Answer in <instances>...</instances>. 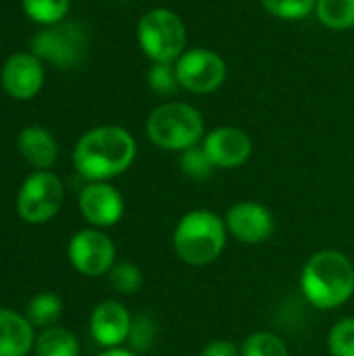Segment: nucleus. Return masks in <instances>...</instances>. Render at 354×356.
<instances>
[{
  "instance_id": "1",
  "label": "nucleus",
  "mask_w": 354,
  "mask_h": 356,
  "mask_svg": "<svg viewBox=\"0 0 354 356\" xmlns=\"http://www.w3.org/2000/svg\"><path fill=\"white\" fill-rule=\"evenodd\" d=\"M136 140L119 125H98L86 131L73 148L75 171L88 181H108L136 161Z\"/></svg>"
},
{
  "instance_id": "2",
  "label": "nucleus",
  "mask_w": 354,
  "mask_h": 356,
  "mask_svg": "<svg viewBox=\"0 0 354 356\" xmlns=\"http://www.w3.org/2000/svg\"><path fill=\"white\" fill-rule=\"evenodd\" d=\"M300 290L307 302L317 311L344 307L354 294L353 261L334 248L317 250L303 265Z\"/></svg>"
},
{
  "instance_id": "3",
  "label": "nucleus",
  "mask_w": 354,
  "mask_h": 356,
  "mask_svg": "<svg viewBox=\"0 0 354 356\" xmlns=\"http://www.w3.org/2000/svg\"><path fill=\"white\" fill-rule=\"evenodd\" d=\"M225 219L207 209H194L179 217L173 229V252L190 267H207L215 263L227 244Z\"/></svg>"
},
{
  "instance_id": "4",
  "label": "nucleus",
  "mask_w": 354,
  "mask_h": 356,
  "mask_svg": "<svg viewBox=\"0 0 354 356\" xmlns=\"http://www.w3.org/2000/svg\"><path fill=\"white\" fill-rule=\"evenodd\" d=\"M146 136L161 150L184 152L204 140V119L186 102H165L148 115Z\"/></svg>"
},
{
  "instance_id": "5",
  "label": "nucleus",
  "mask_w": 354,
  "mask_h": 356,
  "mask_svg": "<svg viewBox=\"0 0 354 356\" xmlns=\"http://www.w3.org/2000/svg\"><path fill=\"white\" fill-rule=\"evenodd\" d=\"M138 42L152 63H175L186 52V25L171 8H152L138 23Z\"/></svg>"
},
{
  "instance_id": "6",
  "label": "nucleus",
  "mask_w": 354,
  "mask_h": 356,
  "mask_svg": "<svg viewBox=\"0 0 354 356\" xmlns=\"http://www.w3.org/2000/svg\"><path fill=\"white\" fill-rule=\"evenodd\" d=\"M88 50V33L75 21H61L44 27L31 40V52L44 63L61 69H73L81 65Z\"/></svg>"
},
{
  "instance_id": "7",
  "label": "nucleus",
  "mask_w": 354,
  "mask_h": 356,
  "mask_svg": "<svg viewBox=\"0 0 354 356\" xmlns=\"http://www.w3.org/2000/svg\"><path fill=\"white\" fill-rule=\"evenodd\" d=\"M63 198H65V190L54 173L33 171L23 179L19 188L17 213L25 223L42 225L61 211Z\"/></svg>"
},
{
  "instance_id": "8",
  "label": "nucleus",
  "mask_w": 354,
  "mask_h": 356,
  "mask_svg": "<svg viewBox=\"0 0 354 356\" xmlns=\"http://www.w3.org/2000/svg\"><path fill=\"white\" fill-rule=\"evenodd\" d=\"M67 257L77 273L86 277H100L115 267L117 248L102 229L88 227L69 240Z\"/></svg>"
},
{
  "instance_id": "9",
  "label": "nucleus",
  "mask_w": 354,
  "mask_h": 356,
  "mask_svg": "<svg viewBox=\"0 0 354 356\" xmlns=\"http://www.w3.org/2000/svg\"><path fill=\"white\" fill-rule=\"evenodd\" d=\"M179 86L192 94H211L227 77L225 60L209 48H190L175 60Z\"/></svg>"
},
{
  "instance_id": "10",
  "label": "nucleus",
  "mask_w": 354,
  "mask_h": 356,
  "mask_svg": "<svg viewBox=\"0 0 354 356\" xmlns=\"http://www.w3.org/2000/svg\"><path fill=\"white\" fill-rule=\"evenodd\" d=\"M223 219L230 236L248 246L265 244L275 232L273 213L265 204L255 200H242L232 204Z\"/></svg>"
},
{
  "instance_id": "11",
  "label": "nucleus",
  "mask_w": 354,
  "mask_h": 356,
  "mask_svg": "<svg viewBox=\"0 0 354 356\" xmlns=\"http://www.w3.org/2000/svg\"><path fill=\"white\" fill-rule=\"evenodd\" d=\"M79 211L81 217L98 229L117 225L123 219L125 202L121 192L108 181H90L79 192Z\"/></svg>"
},
{
  "instance_id": "12",
  "label": "nucleus",
  "mask_w": 354,
  "mask_h": 356,
  "mask_svg": "<svg viewBox=\"0 0 354 356\" xmlns=\"http://www.w3.org/2000/svg\"><path fill=\"white\" fill-rule=\"evenodd\" d=\"M202 148L215 169H238L252 156L250 136L234 125H223L209 131L202 140Z\"/></svg>"
},
{
  "instance_id": "13",
  "label": "nucleus",
  "mask_w": 354,
  "mask_h": 356,
  "mask_svg": "<svg viewBox=\"0 0 354 356\" xmlns=\"http://www.w3.org/2000/svg\"><path fill=\"white\" fill-rule=\"evenodd\" d=\"M0 81L10 98L29 100L44 86V65L33 52H17L2 65Z\"/></svg>"
},
{
  "instance_id": "14",
  "label": "nucleus",
  "mask_w": 354,
  "mask_h": 356,
  "mask_svg": "<svg viewBox=\"0 0 354 356\" xmlns=\"http://www.w3.org/2000/svg\"><path fill=\"white\" fill-rule=\"evenodd\" d=\"M134 317L117 300H104L94 307L90 315V336L98 346L119 348L127 342Z\"/></svg>"
},
{
  "instance_id": "15",
  "label": "nucleus",
  "mask_w": 354,
  "mask_h": 356,
  "mask_svg": "<svg viewBox=\"0 0 354 356\" xmlns=\"http://www.w3.org/2000/svg\"><path fill=\"white\" fill-rule=\"evenodd\" d=\"M19 152L25 159L27 165H31L35 171H50V167L58 159V144L54 136L40 127V125H29L19 134Z\"/></svg>"
},
{
  "instance_id": "16",
  "label": "nucleus",
  "mask_w": 354,
  "mask_h": 356,
  "mask_svg": "<svg viewBox=\"0 0 354 356\" xmlns=\"http://www.w3.org/2000/svg\"><path fill=\"white\" fill-rule=\"evenodd\" d=\"M35 344L33 325L27 317L0 309V356H27Z\"/></svg>"
},
{
  "instance_id": "17",
  "label": "nucleus",
  "mask_w": 354,
  "mask_h": 356,
  "mask_svg": "<svg viewBox=\"0 0 354 356\" xmlns=\"http://www.w3.org/2000/svg\"><path fill=\"white\" fill-rule=\"evenodd\" d=\"M35 356H79V340L65 327H46L35 336Z\"/></svg>"
},
{
  "instance_id": "18",
  "label": "nucleus",
  "mask_w": 354,
  "mask_h": 356,
  "mask_svg": "<svg viewBox=\"0 0 354 356\" xmlns=\"http://www.w3.org/2000/svg\"><path fill=\"white\" fill-rule=\"evenodd\" d=\"M63 315V300L52 292H40L27 302V319L35 327H52Z\"/></svg>"
},
{
  "instance_id": "19",
  "label": "nucleus",
  "mask_w": 354,
  "mask_h": 356,
  "mask_svg": "<svg viewBox=\"0 0 354 356\" xmlns=\"http://www.w3.org/2000/svg\"><path fill=\"white\" fill-rule=\"evenodd\" d=\"M317 19L336 31L354 27V0H317Z\"/></svg>"
},
{
  "instance_id": "20",
  "label": "nucleus",
  "mask_w": 354,
  "mask_h": 356,
  "mask_svg": "<svg viewBox=\"0 0 354 356\" xmlns=\"http://www.w3.org/2000/svg\"><path fill=\"white\" fill-rule=\"evenodd\" d=\"M21 4L25 15L44 27L65 21L69 13V0H21Z\"/></svg>"
},
{
  "instance_id": "21",
  "label": "nucleus",
  "mask_w": 354,
  "mask_h": 356,
  "mask_svg": "<svg viewBox=\"0 0 354 356\" xmlns=\"http://www.w3.org/2000/svg\"><path fill=\"white\" fill-rule=\"evenodd\" d=\"M242 356H290V350L286 342L271 332H255L250 334L242 346H240Z\"/></svg>"
},
{
  "instance_id": "22",
  "label": "nucleus",
  "mask_w": 354,
  "mask_h": 356,
  "mask_svg": "<svg viewBox=\"0 0 354 356\" xmlns=\"http://www.w3.org/2000/svg\"><path fill=\"white\" fill-rule=\"evenodd\" d=\"M263 8L282 21H300L315 13L317 0H261Z\"/></svg>"
},
{
  "instance_id": "23",
  "label": "nucleus",
  "mask_w": 354,
  "mask_h": 356,
  "mask_svg": "<svg viewBox=\"0 0 354 356\" xmlns=\"http://www.w3.org/2000/svg\"><path fill=\"white\" fill-rule=\"evenodd\" d=\"M179 169H182V173L186 177L196 179V181H202V179L211 177L215 165L209 159V154L202 148V144H198L194 148H188V150L179 152Z\"/></svg>"
},
{
  "instance_id": "24",
  "label": "nucleus",
  "mask_w": 354,
  "mask_h": 356,
  "mask_svg": "<svg viewBox=\"0 0 354 356\" xmlns=\"http://www.w3.org/2000/svg\"><path fill=\"white\" fill-rule=\"evenodd\" d=\"M156 334H159V327H156V323H154V319L150 315L134 317L131 330H129V338H127L129 350H134L136 355L148 353L154 346Z\"/></svg>"
},
{
  "instance_id": "25",
  "label": "nucleus",
  "mask_w": 354,
  "mask_h": 356,
  "mask_svg": "<svg viewBox=\"0 0 354 356\" xmlns=\"http://www.w3.org/2000/svg\"><path fill=\"white\" fill-rule=\"evenodd\" d=\"M108 282L113 290L119 294H136L142 288L144 277L138 265L123 261V263H115V267L108 271Z\"/></svg>"
},
{
  "instance_id": "26",
  "label": "nucleus",
  "mask_w": 354,
  "mask_h": 356,
  "mask_svg": "<svg viewBox=\"0 0 354 356\" xmlns=\"http://www.w3.org/2000/svg\"><path fill=\"white\" fill-rule=\"evenodd\" d=\"M330 356H354V317H344L328 334Z\"/></svg>"
},
{
  "instance_id": "27",
  "label": "nucleus",
  "mask_w": 354,
  "mask_h": 356,
  "mask_svg": "<svg viewBox=\"0 0 354 356\" xmlns=\"http://www.w3.org/2000/svg\"><path fill=\"white\" fill-rule=\"evenodd\" d=\"M148 86L161 96H173L182 88L177 79L175 63H154L148 69Z\"/></svg>"
},
{
  "instance_id": "28",
  "label": "nucleus",
  "mask_w": 354,
  "mask_h": 356,
  "mask_svg": "<svg viewBox=\"0 0 354 356\" xmlns=\"http://www.w3.org/2000/svg\"><path fill=\"white\" fill-rule=\"evenodd\" d=\"M200 356H242L240 355V346H236V342L232 340H211L202 350Z\"/></svg>"
},
{
  "instance_id": "29",
  "label": "nucleus",
  "mask_w": 354,
  "mask_h": 356,
  "mask_svg": "<svg viewBox=\"0 0 354 356\" xmlns=\"http://www.w3.org/2000/svg\"><path fill=\"white\" fill-rule=\"evenodd\" d=\"M98 356H140V355H136V353H134V350H129V348L119 346V348H106L104 353H100Z\"/></svg>"
}]
</instances>
